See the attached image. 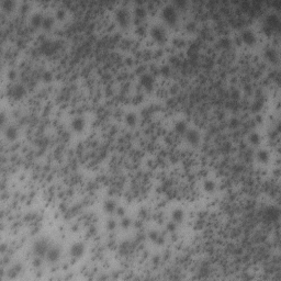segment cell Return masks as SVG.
<instances>
[{
  "instance_id": "36",
  "label": "cell",
  "mask_w": 281,
  "mask_h": 281,
  "mask_svg": "<svg viewBox=\"0 0 281 281\" xmlns=\"http://www.w3.org/2000/svg\"><path fill=\"white\" fill-rule=\"evenodd\" d=\"M238 124H239V121L237 119H235V118L231 119V121H230V126L231 127H237Z\"/></svg>"
},
{
  "instance_id": "4",
  "label": "cell",
  "mask_w": 281,
  "mask_h": 281,
  "mask_svg": "<svg viewBox=\"0 0 281 281\" xmlns=\"http://www.w3.org/2000/svg\"><path fill=\"white\" fill-rule=\"evenodd\" d=\"M83 251H85V246H83V243H75V244L72 246V249H70L72 256L75 258L81 257L83 254Z\"/></svg>"
},
{
  "instance_id": "20",
  "label": "cell",
  "mask_w": 281,
  "mask_h": 281,
  "mask_svg": "<svg viewBox=\"0 0 281 281\" xmlns=\"http://www.w3.org/2000/svg\"><path fill=\"white\" fill-rule=\"evenodd\" d=\"M125 121H126V123H127L129 125H134V124H135V122H136L135 113H133V112L127 113V114H126V116H125Z\"/></svg>"
},
{
  "instance_id": "32",
  "label": "cell",
  "mask_w": 281,
  "mask_h": 281,
  "mask_svg": "<svg viewBox=\"0 0 281 281\" xmlns=\"http://www.w3.org/2000/svg\"><path fill=\"white\" fill-rule=\"evenodd\" d=\"M145 27H143V25H141V24H139L137 27H136V33L139 34V35H144L145 34Z\"/></svg>"
},
{
  "instance_id": "44",
  "label": "cell",
  "mask_w": 281,
  "mask_h": 281,
  "mask_svg": "<svg viewBox=\"0 0 281 281\" xmlns=\"http://www.w3.org/2000/svg\"><path fill=\"white\" fill-rule=\"evenodd\" d=\"M185 4H186L185 1H181V0H178V1L176 2V4H177V6H185Z\"/></svg>"
},
{
  "instance_id": "27",
  "label": "cell",
  "mask_w": 281,
  "mask_h": 281,
  "mask_svg": "<svg viewBox=\"0 0 281 281\" xmlns=\"http://www.w3.org/2000/svg\"><path fill=\"white\" fill-rule=\"evenodd\" d=\"M249 139H250V142L253 144H258L259 141H260V136H259L258 133H251L250 136H249Z\"/></svg>"
},
{
  "instance_id": "42",
  "label": "cell",
  "mask_w": 281,
  "mask_h": 281,
  "mask_svg": "<svg viewBox=\"0 0 281 281\" xmlns=\"http://www.w3.org/2000/svg\"><path fill=\"white\" fill-rule=\"evenodd\" d=\"M116 213L119 215H124V209L123 208H116Z\"/></svg>"
},
{
  "instance_id": "1",
  "label": "cell",
  "mask_w": 281,
  "mask_h": 281,
  "mask_svg": "<svg viewBox=\"0 0 281 281\" xmlns=\"http://www.w3.org/2000/svg\"><path fill=\"white\" fill-rule=\"evenodd\" d=\"M162 17L165 18V20L168 23H175L176 20H177V13H176L175 8L171 7V6H166L162 9Z\"/></svg>"
},
{
  "instance_id": "30",
  "label": "cell",
  "mask_w": 281,
  "mask_h": 281,
  "mask_svg": "<svg viewBox=\"0 0 281 281\" xmlns=\"http://www.w3.org/2000/svg\"><path fill=\"white\" fill-rule=\"evenodd\" d=\"M261 108H262V101L261 100H256L254 102V106H253V110L254 111H259Z\"/></svg>"
},
{
  "instance_id": "26",
  "label": "cell",
  "mask_w": 281,
  "mask_h": 281,
  "mask_svg": "<svg viewBox=\"0 0 281 281\" xmlns=\"http://www.w3.org/2000/svg\"><path fill=\"white\" fill-rule=\"evenodd\" d=\"M267 214L268 216H269V218H277L278 215H279V211H278V209L276 208H269L267 210Z\"/></svg>"
},
{
  "instance_id": "13",
  "label": "cell",
  "mask_w": 281,
  "mask_h": 281,
  "mask_svg": "<svg viewBox=\"0 0 281 281\" xmlns=\"http://www.w3.org/2000/svg\"><path fill=\"white\" fill-rule=\"evenodd\" d=\"M18 135V130L14 126H8L6 130V136L9 139H14Z\"/></svg>"
},
{
  "instance_id": "46",
  "label": "cell",
  "mask_w": 281,
  "mask_h": 281,
  "mask_svg": "<svg viewBox=\"0 0 281 281\" xmlns=\"http://www.w3.org/2000/svg\"><path fill=\"white\" fill-rule=\"evenodd\" d=\"M4 122V113H1V123Z\"/></svg>"
},
{
  "instance_id": "7",
  "label": "cell",
  "mask_w": 281,
  "mask_h": 281,
  "mask_svg": "<svg viewBox=\"0 0 281 281\" xmlns=\"http://www.w3.org/2000/svg\"><path fill=\"white\" fill-rule=\"evenodd\" d=\"M60 249L57 247H52L50 248L48 250H47L46 253V257L47 259L50 261H52V262H54V261H56L58 258H60Z\"/></svg>"
},
{
  "instance_id": "41",
  "label": "cell",
  "mask_w": 281,
  "mask_h": 281,
  "mask_svg": "<svg viewBox=\"0 0 281 281\" xmlns=\"http://www.w3.org/2000/svg\"><path fill=\"white\" fill-rule=\"evenodd\" d=\"M33 265L35 266V267H39V266L41 265V259H40V258H35V259L33 260Z\"/></svg>"
},
{
  "instance_id": "17",
  "label": "cell",
  "mask_w": 281,
  "mask_h": 281,
  "mask_svg": "<svg viewBox=\"0 0 281 281\" xmlns=\"http://www.w3.org/2000/svg\"><path fill=\"white\" fill-rule=\"evenodd\" d=\"M183 218V212L180 209H176L175 211L172 212V218L175 222H180Z\"/></svg>"
},
{
  "instance_id": "39",
  "label": "cell",
  "mask_w": 281,
  "mask_h": 281,
  "mask_svg": "<svg viewBox=\"0 0 281 281\" xmlns=\"http://www.w3.org/2000/svg\"><path fill=\"white\" fill-rule=\"evenodd\" d=\"M167 228H168V231H170V232L175 231V230H176V224H175V223H168V224H167Z\"/></svg>"
},
{
  "instance_id": "45",
  "label": "cell",
  "mask_w": 281,
  "mask_h": 281,
  "mask_svg": "<svg viewBox=\"0 0 281 281\" xmlns=\"http://www.w3.org/2000/svg\"><path fill=\"white\" fill-rule=\"evenodd\" d=\"M21 9H22V11H24V10H27L28 9V4H22V6H21Z\"/></svg>"
},
{
  "instance_id": "29",
  "label": "cell",
  "mask_w": 281,
  "mask_h": 281,
  "mask_svg": "<svg viewBox=\"0 0 281 281\" xmlns=\"http://www.w3.org/2000/svg\"><path fill=\"white\" fill-rule=\"evenodd\" d=\"M13 6V1L12 0H4L2 1V7L6 9V10H10Z\"/></svg>"
},
{
  "instance_id": "40",
  "label": "cell",
  "mask_w": 281,
  "mask_h": 281,
  "mask_svg": "<svg viewBox=\"0 0 281 281\" xmlns=\"http://www.w3.org/2000/svg\"><path fill=\"white\" fill-rule=\"evenodd\" d=\"M146 214H147V212H146L145 209H141V210H139V216H142V218H145Z\"/></svg>"
},
{
  "instance_id": "38",
  "label": "cell",
  "mask_w": 281,
  "mask_h": 281,
  "mask_svg": "<svg viewBox=\"0 0 281 281\" xmlns=\"http://www.w3.org/2000/svg\"><path fill=\"white\" fill-rule=\"evenodd\" d=\"M116 225V223L114 220H109V222H108V228H109V230H114Z\"/></svg>"
},
{
  "instance_id": "2",
  "label": "cell",
  "mask_w": 281,
  "mask_h": 281,
  "mask_svg": "<svg viewBox=\"0 0 281 281\" xmlns=\"http://www.w3.org/2000/svg\"><path fill=\"white\" fill-rule=\"evenodd\" d=\"M33 248L35 254L39 255V256H43L48 250V244H47V241L45 239H40V241H35Z\"/></svg>"
},
{
  "instance_id": "19",
  "label": "cell",
  "mask_w": 281,
  "mask_h": 281,
  "mask_svg": "<svg viewBox=\"0 0 281 281\" xmlns=\"http://www.w3.org/2000/svg\"><path fill=\"white\" fill-rule=\"evenodd\" d=\"M116 209V202L112 201V200H108V201L104 202V210L108 212H113Z\"/></svg>"
},
{
  "instance_id": "34",
  "label": "cell",
  "mask_w": 281,
  "mask_h": 281,
  "mask_svg": "<svg viewBox=\"0 0 281 281\" xmlns=\"http://www.w3.org/2000/svg\"><path fill=\"white\" fill-rule=\"evenodd\" d=\"M186 29L188 31H193L195 29V23L193 21H189L188 23L186 24Z\"/></svg>"
},
{
  "instance_id": "12",
  "label": "cell",
  "mask_w": 281,
  "mask_h": 281,
  "mask_svg": "<svg viewBox=\"0 0 281 281\" xmlns=\"http://www.w3.org/2000/svg\"><path fill=\"white\" fill-rule=\"evenodd\" d=\"M72 125H73V129L76 130V131H81V130L83 129V126H85V121H83V118H76V119L73 120V123H72Z\"/></svg>"
},
{
  "instance_id": "21",
  "label": "cell",
  "mask_w": 281,
  "mask_h": 281,
  "mask_svg": "<svg viewBox=\"0 0 281 281\" xmlns=\"http://www.w3.org/2000/svg\"><path fill=\"white\" fill-rule=\"evenodd\" d=\"M257 157L261 162H268V159H269V154H268L267 151H259Z\"/></svg>"
},
{
  "instance_id": "6",
  "label": "cell",
  "mask_w": 281,
  "mask_h": 281,
  "mask_svg": "<svg viewBox=\"0 0 281 281\" xmlns=\"http://www.w3.org/2000/svg\"><path fill=\"white\" fill-rule=\"evenodd\" d=\"M241 39L245 43L248 44V45H253V44L256 42V37L254 35V33L251 31H244L243 34H241Z\"/></svg>"
},
{
  "instance_id": "9",
  "label": "cell",
  "mask_w": 281,
  "mask_h": 281,
  "mask_svg": "<svg viewBox=\"0 0 281 281\" xmlns=\"http://www.w3.org/2000/svg\"><path fill=\"white\" fill-rule=\"evenodd\" d=\"M187 139L191 144H197L199 142V139H200L199 132L195 131V130H189L188 132H187Z\"/></svg>"
},
{
  "instance_id": "37",
  "label": "cell",
  "mask_w": 281,
  "mask_h": 281,
  "mask_svg": "<svg viewBox=\"0 0 281 281\" xmlns=\"http://www.w3.org/2000/svg\"><path fill=\"white\" fill-rule=\"evenodd\" d=\"M20 268H21V267H20V265H19V266H16V267H14L13 269L11 270V272H12V274H10V277H14L16 274H19V270H20Z\"/></svg>"
},
{
  "instance_id": "8",
  "label": "cell",
  "mask_w": 281,
  "mask_h": 281,
  "mask_svg": "<svg viewBox=\"0 0 281 281\" xmlns=\"http://www.w3.org/2000/svg\"><path fill=\"white\" fill-rule=\"evenodd\" d=\"M141 83L143 86L146 87L147 89H151L153 87V83H154V79H153V76L149 75V74H144L141 77Z\"/></svg>"
},
{
  "instance_id": "16",
  "label": "cell",
  "mask_w": 281,
  "mask_h": 281,
  "mask_svg": "<svg viewBox=\"0 0 281 281\" xmlns=\"http://www.w3.org/2000/svg\"><path fill=\"white\" fill-rule=\"evenodd\" d=\"M266 57L271 62H276L277 60V52L272 48H268V50H266Z\"/></svg>"
},
{
  "instance_id": "11",
  "label": "cell",
  "mask_w": 281,
  "mask_h": 281,
  "mask_svg": "<svg viewBox=\"0 0 281 281\" xmlns=\"http://www.w3.org/2000/svg\"><path fill=\"white\" fill-rule=\"evenodd\" d=\"M267 24H268V27L270 28L271 30H272L274 28H278V27H279V24H280L279 18H278L276 14H270V16H268Z\"/></svg>"
},
{
  "instance_id": "3",
  "label": "cell",
  "mask_w": 281,
  "mask_h": 281,
  "mask_svg": "<svg viewBox=\"0 0 281 281\" xmlns=\"http://www.w3.org/2000/svg\"><path fill=\"white\" fill-rule=\"evenodd\" d=\"M151 34H152V37L154 40H156L157 42H162V41L165 40V31H164V29L160 27H154L152 29V31H151Z\"/></svg>"
},
{
  "instance_id": "5",
  "label": "cell",
  "mask_w": 281,
  "mask_h": 281,
  "mask_svg": "<svg viewBox=\"0 0 281 281\" xmlns=\"http://www.w3.org/2000/svg\"><path fill=\"white\" fill-rule=\"evenodd\" d=\"M116 19L120 22L121 25H126L129 22V13L124 8H120L119 10L116 11Z\"/></svg>"
},
{
  "instance_id": "15",
  "label": "cell",
  "mask_w": 281,
  "mask_h": 281,
  "mask_svg": "<svg viewBox=\"0 0 281 281\" xmlns=\"http://www.w3.org/2000/svg\"><path fill=\"white\" fill-rule=\"evenodd\" d=\"M149 238H151L152 241L158 243V244H162V241H164L162 236H160V235L158 234V232H156V231H152L149 233Z\"/></svg>"
},
{
  "instance_id": "31",
  "label": "cell",
  "mask_w": 281,
  "mask_h": 281,
  "mask_svg": "<svg viewBox=\"0 0 281 281\" xmlns=\"http://www.w3.org/2000/svg\"><path fill=\"white\" fill-rule=\"evenodd\" d=\"M160 73H162L164 76L169 75V73H170V68H169V66H167V65H162V66L160 67Z\"/></svg>"
},
{
  "instance_id": "10",
  "label": "cell",
  "mask_w": 281,
  "mask_h": 281,
  "mask_svg": "<svg viewBox=\"0 0 281 281\" xmlns=\"http://www.w3.org/2000/svg\"><path fill=\"white\" fill-rule=\"evenodd\" d=\"M24 92H25V89H24V87L22 86V85H17V86H14L13 88H12V90H11V95H12V97L16 98V99L21 98V97L24 95Z\"/></svg>"
},
{
  "instance_id": "33",
  "label": "cell",
  "mask_w": 281,
  "mask_h": 281,
  "mask_svg": "<svg viewBox=\"0 0 281 281\" xmlns=\"http://www.w3.org/2000/svg\"><path fill=\"white\" fill-rule=\"evenodd\" d=\"M130 224H131V220L129 218H123L122 221H121V225L123 227H129Z\"/></svg>"
},
{
  "instance_id": "24",
  "label": "cell",
  "mask_w": 281,
  "mask_h": 281,
  "mask_svg": "<svg viewBox=\"0 0 281 281\" xmlns=\"http://www.w3.org/2000/svg\"><path fill=\"white\" fill-rule=\"evenodd\" d=\"M203 187H204V190L208 192H211L214 190L215 188V183L214 181H212V180H206V181H204V185H203Z\"/></svg>"
},
{
  "instance_id": "35",
  "label": "cell",
  "mask_w": 281,
  "mask_h": 281,
  "mask_svg": "<svg viewBox=\"0 0 281 281\" xmlns=\"http://www.w3.org/2000/svg\"><path fill=\"white\" fill-rule=\"evenodd\" d=\"M56 16L58 19H63L64 16H65V10H64L63 8H58L56 11Z\"/></svg>"
},
{
  "instance_id": "22",
  "label": "cell",
  "mask_w": 281,
  "mask_h": 281,
  "mask_svg": "<svg viewBox=\"0 0 281 281\" xmlns=\"http://www.w3.org/2000/svg\"><path fill=\"white\" fill-rule=\"evenodd\" d=\"M54 23V20L52 17H44L43 18V22H42V25H43L44 29H50Z\"/></svg>"
},
{
  "instance_id": "14",
  "label": "cell",
  "mask_w": 281,
  "mask_h": 281,
  "mask_svg": "<svg viewBox=\"0 0 281 281\" xmlns=\"http://www.w3.org/2000/svg\"><path fill=\"white\" fill-rule=\"evenodd\" d=\"M31 22H32V24L35 25V27L40 25V24H42V22H43V16L41 13H34L33 16H32V18H31Z\"/></svg>"
},
{
  "instance_id": "25",
  "label": "cell",
  "mask_w": 281,
  "mask_h": 281,
  "mask_svg": "<svg viewBox=\"0 0 281 281\" xmlns=\"http://www.w3.org/2000/svg\"><path fill=\"white\" fill-rule=\"evenodd\" d=\"M218 44H220V46L223 47V48H228V47L231 46L232 41L230 40L228 37H222L221 40H220V42H218Z\"/></svg>"
},
{
  "instance_id": "28",
  "label": "cell",
  "mask_w": 281,
  "mask_h": 281,
  "mask_svg": "<svg viewBox=\"0 0 281 281\" xmlns=\"http://www.w3.org/2000/svg\"><path fill=\"white\" fill-rule=\"evenodd\" d=\"M42 78H43L44 81L48 83V81H51V80L53 79V75H52V73H51V72L46 70V72H44V73H43V76H42Z\"/></svg>"
},
{
  "instance_id": "23",
  "label": "cell",
  "mask_w": 281,
  "mask_h": 281,
  "mask_svg": "<svg viewBox=\"0 0 281 281\" xmlns=\"http://www.w3.org/2000/svg\"><path fill=\"white\" fill-rule=\"evenodd\" d=\"M175 130L178 133H183L186 130H187V125H186V123L183 122V121H179V122L176 123Z\"/></svg>"
},
{
  "instance_id": "18",
  "label": "cell",
  "mask_w": 281,
  "mask_h": 281,
  "mask_svg": "<svg viewBox=\"0 0 281 281\" xmlns=\"http://www.w3.org/2000/svg\"><path fill=\"white\" fill-rule=\"evenodd\" d=\"M145 14H146V10H145V8L144 7H142V6H137V7L135 8V16H136V18H137V20L144 18L145 17Z\"/></svg>"
},
{
  "instance_id": "43",
  "label": "cell",
  "mask_w": 281,
  "mask_h": 281,
  "mask_svg": "<svg viewBox=\"0 0 281 281\" xmlns=\"http://www.w3.org/2000/svg\"><path fill=\"white\" fill-rule=\"evenodd\" d=\"M14 76H16V73H14L13 70H11V72L8 73V77H9V78H14Z\"/></svg>"
}]
</instances>
